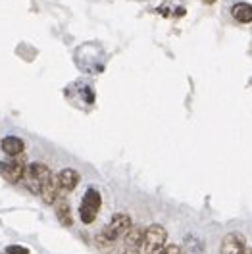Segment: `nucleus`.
Instances as JSON below:
<instances>
[{"instance_id":"nucleus-13","label":"nucleus","mask_w":252,"mask_h":254,"mask_svg":"<svg viewBox=\"0 0 252 254\" xmlns=\"http://www.w3.org/2000/svg\"><path fill=\"white\" fill-rule=\"evenodd\" d=\"M164 254H185V251L181 247H177V245H168L164 249Z\"/></svg>"},{"instance_id":"nucleus-10","label":"nucleus","mask_w":252,"mask_h":254,"mask_svg":"<svg viewBox=\"0 0 252 254\" xmlns=\"http://www.w3.org/2000/svg\"><path fill=\"white\" fill-rule=\"evenodd\" d=\"M231 14L239 23H252V6L247 2H239L231 8Z\"/></svg>"},{"instance_id":"nucleus-3","label":"nucleus","mask_w":252,"mask_h":254,"mask_svg":"<svg viewBox=\"0 0 252 254\" xmlns=\"http://www.w3.org/2000/svg\"><path fill=\"white\" fill-rule=\"evenodd\" d=\"M102 206V196L96 189H87V192L83 194V200H81V208H79V216H81V222L83 223H93L100 212Z\"/></svg>"},{"instance_id":"nucleus-11","label":"nucleus","mask_w":252,"mask_h":254,"mask_svg":"<svg viewBox=\"0 0 252 254\" xmlns=\"http://www.w3.org/2000/svg\"><path fill=\"white\" fill-rule=\"evenodd\" d=\"M56 218L58 222L62 223L63 227H71L73 223V218H71V208L65 200H58L56 202Z\"/></svg>"},{"instance_id":"nucleus-5","label":"nucleus","mask_w":252,"mask_h":254,"mask_svg":"<svg viewBox=\"0 0 252 254\" xmlns=\"http://www.w3.org/2000/svg\"><path fill=\"white\" fill-rule=\"evenodd\" d=\"M39 196L47 202V204H56L62 196V189H60V181H58V175L50 174L45 179V183L41 185V192Z\"/></svg>"},{"instance_id":"nucleus-7","label":"nucleus","mask_w":252,"mask_h":254,"mask_svg":"<svg viewBox=\"0 0 252 254\" xmlns=\"http://www.w3.org/2000/svg\"><path fill=\"white\" fill-rule=\"evenodd\" d=\"M247 253V245L245 237L239 233H229L221 241V253L220 254H245Z\"/></svg>"},{"instance_id":"nucleus-2","label":"nucleus","mask_w":252,"mask_h":254,"mask_svg":"<svg viewBox=\"0 0 252 254\" xmlns=\"http://www.w3.org/2000/svg\"><path fill=\"white\" fill-rule=\"evenodd\" d=\"M166 241H168V231L162 225H158V223L148 225L144 229V239H142L144 254H164Z\"/></svg>"},{"instance_id":"nucleus-1","label":"nucleus","mask_w":252,"mask_h":254,"mask_svg":"<svg viewBox=\"0 0 252 254\" xmlns=\"http://www.w3.org/2000/svg\"><path fill=\"white\" fill-rule=\"evenodd\" d=\"M133 227V222H131V218L127 216V214H116L114 218L110 220V223L102 229V233L98 235V245L102 247H112L118 239H122L126 235L127 231Z\"/></svg>"},{"instance_id":"nucleus-15","label":"nucleus","mask_w":252,"mask_h":254,"mask_svg":"<svg viewBox=\"0 0 252 254\" xmlns=\"http://www.w3.org/2000/svg\"><path fill=\"white\" fill-rule=\"evenodd\" d=\"M245 254H252V251H249V249H247V253H245Z\"/></svg>"},{"instance_id":"nucleus-8","label":"nucleus","mask_w":252,"mask_h":254,"mask_svg":"<svg viewBox=\"0 0 252 254\" xmlns=\"http://www.w3.org/2000/svg\"><path fill=\"white\" fill-rule=\"evenodd\" d=\"M58 181H60V189L62 192H71L75 190V187L81 181V175H79L77 170H71V168H65L58 174Z\"/></svg>"},{"instance_id":"nucleus-12","label":"nucleus","mask_w":252,"mask_h":254,"mask_svg":"<svg viewBox=\"0 0 252 254\" xmlns=\"http://www.w3.org/2000/svg\"><path fill=\"white\" fill-rule=\"evenodd\" d=\"M2 254H29V251L25 249V247H19V245H12V247H8L6 251Z\"/></svg>"},{"instance_id":"nucleus-6","label":"nucleus","mask_w":252,"mask_h":254,"mask_svg":"<svg viewBox=\"0 0 252 254\" xmlns=\"http://www.w3.org/2000/svg\"><path fill=\"white\" fill-rule=\"evenodd\" d=\"M25 174V164L19 160H8V162H0V175L10 181V183H17L23 179Z\"/></svg>"},{"instance_id":"nucleus-14","label":"nucleus","mask_w":252,"mask_h":254,"mask_svg":"<svg viewBox=\"0 0 252 254\" xmlns=\"http://www.w3.org/2000/svg\"><path fill=\"white\" fill-rule=\"evenodd\" d=\"M122 254H141V249H139V247H129V245H124Z\"/></svg>"},{"instance_id":"nucleus-4","label":"nucleus","mask_w":252,"mask_h":254,"mask_svg":"<svg viewBox=\"0 0 252 254\" xmlns=\"http://www.w3.org/2000/svg\"><path fill=\"white\" fill-rule=\"evenodd\" d=\"M50 174H52V172H50V168H48L47 164L35 162V164L25 166V174H23V179H21V181L25 183V187L31 190L33 194H39V192H41V185L45 183V179H47Z\"/></svg>"},{"instance_id":"nucleus-9","label":"nucleus","mask_w":252,"mask_h":254,"mask_svg":"<svg viewBox=\"0 0 252 254\" xmlns=\"http://www.w3.org/2000/svg\"><path fill=\"white\" fill-rule=\"evenodd\" d=\"M0 148H2V152H4V154H8L10 158H16V156H19V154L25 150V144H23V141H21L19 137L8 135V137H4V139H2Z\"/></svg>"}]
</instances>
